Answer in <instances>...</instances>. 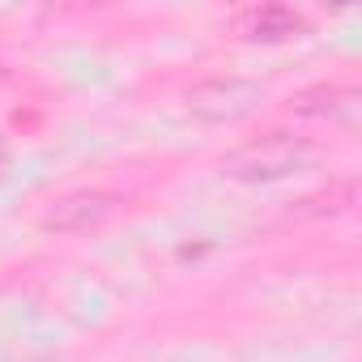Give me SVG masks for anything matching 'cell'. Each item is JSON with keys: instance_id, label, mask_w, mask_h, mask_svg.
Segmentation results:
<instances>
[{"instance_id": "6da1fadb", "label": "cell", "mask_w": 362, "mask_h": 362, "mask_svg": "<svg viewBox=\"0 0 362 362\" xmlns=\"http://www.w3.org/2000/svg\"><path fill=\"white\" fill-rule=\"evenodd\" d=\"M311 149L307 145H294L286 136H269L260 145H247L230 158V175L239 179H277V175H290L298 162H307Z\"/></svg>"}, {"instance_id": "7a4b0ae2", "label": "cell", "mask_w": 362, "mask_h": 362, "mask_svg": "<svg viewBox=\"0 0 362 362\" xmlns=\"http://www.w3.org/2000/svg\"><path fill=\"white\" fill-rule=\"evenodd\" d=\"M256 98V86L247 81H205L188 94L192 111L197 115H209V119H230V115H243Z\"/></svg>"}, {"instance_id": "3957f363", "label": "cell", "mask_w": 362, "mask_h": 362, "mask_svg": "<svg viewBox=\"0 0 362 362\" xmlns=\"http://www.w3.org/2000/svg\"><path fill=\"white\" fill-rule=\"evenodd\" d=\"M111 197H103V192H77V197H69V201H60L56 209H52V218H47V226L52 230H86V226H94V222H103L107 214H111Z\"/></svg>"}]
</instances>
